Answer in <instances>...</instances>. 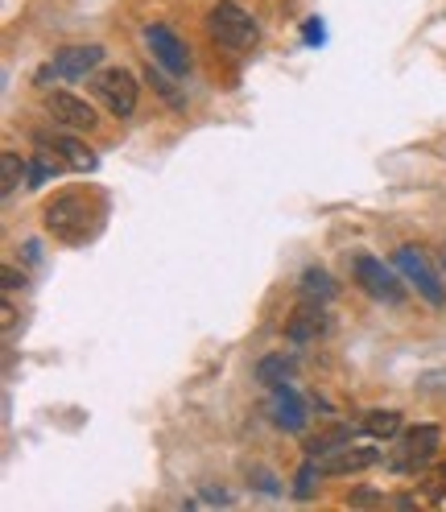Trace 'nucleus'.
I'll use <instances>...</instances> for the list:
<instances>
[{"label": "nucleus", "mask_w": 446, "mask_h": 512, "mask_svg": "<svg viewBox=\"0 0 446 512\" xmlns=\"http://www.w3.org/2000/svg\"><path fill=\"white\" fill-rule=\"evenodd\" d=\"M42 223L46 232L62 244H87L104 223V199L91 195V190H67V195H54L42 207Z\"/></svg>", "instance_id": "f257e3e1"}, {"label": "nucleus", "mask_w": 446, "mask_h": 512, "mask_svg": "<svg viewBox=\"0 0 446 512\" xmlns=\"http://www.w3.org/2000/svg\"><path fill=\"white\" fill-rule=\"evenodd\" d=\"M207 34L228 50H252L261 42V25L252 21V13L232 5V0H219V5L207 13Z\"/></svg>", "instance_id": "f03ea898"}, {"label": "nucleus", "mask_w": 446, "mask_h": 512, "mask_svg": "<svg viewBox=\"0 0 446 512\" xmlns=\"http://www.w3.org/2000/svg\"><path fill=\"white\" fill-rule=\"evenodd\" d=\"M393 269L418 290L434 310L438 306H446V285H442V277H438V269L430 265V256L422 252V248H413V244H405V248H397L393 252Z\"/></svg>", "instance_id": "7ed1b4c3"}, {"label": "nucleus", "mask_w": 446, "mask_h": 512, "mask_svg": "<svg viewBox=\"0 0 446 512\" xmlns=\"http://www.w3.org/2000/svg\"><path fill=\"white\" fill-rule=\"evenodd\" d=\"M352 277H356V285L368 294V298H376V302H401L405 298V285L397 281V273L380 261V256H368V252H360L356 261H352Z\"/></svg>", "instance_id": "20e7f679"}, {"label": "nucleus", "mask_w": 446, "mask_h": 512, "mask_svg": "<svg viewBox=\"0 0 446 512\" xmlns=\"http://www.w3.org/2000/svg\"><path fill=\"white\" fill-rule=\"evenodd\" d=\"M438 446H442V430L438 426H418L397 442V451L389 455V467L393 471H418L438 455Z\"/></svg>", "instance_id": "39448f33"}, {"label": "nucleus", "mask_w": 446, "mask_h": 512, "mask_svg": "<svg viewBox=\"0 0 446 512\" xmlns=\"http://www.w3.org/2000/svg\"><path fill=\"white\" fill-rule=\"evenodd\" d=\"M137 75L133 71H124V67H108L100 79H95V95L108 104L112 116H133L137 108Z\"/></svg>", "instance_id": "423d86ee"}, {"label": "nucleus", "mask_w": 446, "mask_h": 512, "mask_svg": "<svg viewBox=\"0 0 446 512\" xmlns=\"http://www.w3.org/2000/svg\"><path fill=\"white\" fill-rule=\"evenodd\" d=\"M145 46H149L153 62L162 71H170V75H186L190 71V50L182 46V38L174 34L170 25H149L145 29Z\"/></svg>", "instance_id": "0eeeda50"}, {"label": "nucleus", "mask_w": 446, "mask_h": 512, "mask_svg": "<svg viewBox=\"0 0 446 512\" xmlns=\"http://www.w3.org/2000/svg\"><path fill=\"white\" fill-rule=\"evenodd\" d=\"M104 62V46H95V42H87V46H62L54 58H50V67H46V75H58V79H87L95 67Z\"/></svg>", "instance_id": "6e6552de"}, {"label": "nucleus", "mask_w": 446, "mask_h": 512, "mask_svg": "<svg viewBox=\"0 0 446 512\" xmlns=\"http://www.w3.org/2000/svg\"><path fill=\"white\" fill-rule=\"evenodd\" d=\"M46 112L54 124L62 128H75V133H83V128H95L100 120H95V108L87 100H79V95H67V91H54L46 95Z\"/></svg>", "instance_id": "1a4fd4ad"}, {"label": "nucleus", "mask_w": 446, "mask_h": 512, "mask_svg": "<svg viewBox=\"0 0 446 512\" xmlns=\"http://www.w3.org/2000/svg\"><path fill=\"white\" fill-rule=\"evenodd\" d=\"M269 413H273V426H277V430H290V434H302V430H306V405H302V397L294 393L290 380L273 384Z\"/></svg>", "instance_id": "9d476101"}, {"label": "nucleus", "mask_w": 446, "mask_h": 512, "mask_svg": "<svg viewBox=\"0 0 446 512\" xmlns=\"http://www.w3.org/2000/svg\"><path fill=\"white\" fill-rule=\"evenodd\" d=\"M376 459L380 455L372 451V446H352L347 442V446H339V451L318 459V467H323V475H352V471H368Z\"/></svg>", "instance_id": "9b49d317"}, {"label": "nucleus", "mask_w": 446, "mask_h": 512, "mask_svg": "<svg viewBox=\"0 0 446 512\" xmlns=\"http://www.w3.org/2000/svg\"><path fill=\"white\" fill-rule=\"evenodd\" d=\"M327 331V314H323V302H314L306 298L294 314H290V323H285V335H290L294 343H310Z\"/></svg>", "instance_id": "f8f14e48"}, {"label": "nucleus", "mask_w": 446, "mask_h": 512, "mask_svg": "<svg viewBox=\"0 0 446 512\" xmlns=\"http://www.w3.org/2000/svg\"><path fill=\"white\" fill-rule=\"evenodd\" d=\"M38 145H46V149H54V153H62V162H67V170H79V174H91L95 166V153L83 145V141H75V137H38Z\"/></svg>", "instance_id": "ddd939ff"}, {"label": "nucleus", "mask_w": 446, "mask_h": 512, "mask_svg": "<svg viewBox=\"0 0 446 512\" xmlns=\"http://www.w3.org/2000/svg\"><path fill=\"white\" fill-rule=\"evenodd\" d=\"M360 426L372 438H397L401 434V413L397 409H368L364 418H360Z\"/></svg>", "instance_id": "4468645a"}, {"label": "nucleus", "mask_w": 446, "mask_h": 512, "mask_svg": "<svg viewBox=\"0 0 446 512\" xmlns=\"http://www.w3.org/2000/svg\"><path fill=\"white\" fill-rule=\"evenodd\" d=\"M347 442H352V430L335 426V430H327V434H318V438L306 442V459H323V455L339 451V446H347Z\"/></svg>", "instance_id": "2eb2a0df"}, {"label": "nucleus", "mask_w": 446, "mask_h": 512, "mask_svg": "<svg viewBox=\"0 0 446 512\" xmlns=\"http://www.w3.org/2000/svg\"><path fill=\"white\" fill-rule=\"evenodd\" d=\"M21 182H29L25 162H21V153L5 149V153H0V190H5V195H13V190H17Z\"/></svg>", "instance_id": "dca6fc26"}, {"label": "nucleus", "mask_w": 446, "mask_h": 512, "mask_svg": "<svg viewBox=\"0 0 446 512\" xmlns=\"http://www.w3.org/2000/svg\"><path fill=\"white\" fill-rule=\"evenodd\" d=\"M290 376H294V356H285V351H277V356L257 364V380L261 384H285Z\"/></svg>", "instance_id": "f3484780"}, {"label": "nucleus", "mask_w": 446, "mask_h": 512, "mask_svg": "<svg viewBox=\"0 0 446 512\" xmlns=\"http://www.w3.org/2000/svg\"><path fill=\"white\" fill-rule=\"evenodd\" d=\"M302 294L314 298V302H331L335 298V281L327 269H306L302 273Z\"/></svg>", "instance_id": "a211bd4d"}, {"label": "nucleus", "mask_w": 446, "mask_h": 512, "mask_svg": "<svg viewBox=\"0 0 446 512\" xmlns=\"http://www.w3.org/2000/svg\"><path fill=\"white\" fill-rule=\"evenodd\" d=\"M318 475H323L318 459H306V467H302V471H298V479H294V496H298V500H310V496H314Z\"/></svg>", "instance_id": "6ab92c4d"}, {"label": "nucleus", "mask_w": 446, "mask_h": 512, "mask_svg": "<svg viewBox=\"0 0 446 512\" xmlns=\"http://www.w3.org/2000/svg\"><path fill=\"white\" fill-rule=\"evenodd\" d=\"M145 79L153 83V91H157V95H162V100H166V104H174V108H186V100H182V95L174 91V83H170V79H162V75H157V71H153V62H149V71H145Z\"/></svg>", "instance_id": "aec40b11"}, {"label": "nucleus", "mask_w": 446, "mask_h": 512, "mask_svg": "<svg viewBox=\"0 0 446 512\" xmlns=\"http://www.w3.org/2000/svg\"><path fill=\"white\" fill-rule=\"evenodd\" d=\"M302 38H306L310 46H323V42H327V29H323V21H318V17H310V21L302 25Z\"/></svg>", "instance_id": "412c9836"}, {"label": "nucleus", "mask_w": 446, "mask_h": 512, "mask_svg": "<svg viewBox=\"0 0 446 512\" xmlns=\"http://www.w3.org/2000/svg\"><path fill=\"white\" fill-rule=\"evenodd\" d=\"M430 492H434V496H438V500H442V496H446V463H442V467H438V471H434V475H430Z\"/></svg>", "instance_id": "4be33fe9"}, {"label": "nucleus", "mask_w": 446, "mask_h": 512, "mask_svg": "<svg viewBox=\"0 0 446 512\" xmlns=\"http://www.w3.org/2000/svg\"><path fill=\"white\" fill-rule=\"evenodd\" d=\"M418 384H422V389H446V372H426Z\"/></svg>", "instance_id": "5701e85b"}, {"label": "nucleus", "mask_w": 446, "mask_h": 512, "mask_svg": "<svg viewBox=\"0 0 446 512\" xmlns=\"http://www.w3.org/2000/svg\"><path fill=\"white\" fill-rule=\"evenodd\" d=\"M17 285H25V277H17V269H5V290H17Z\"/></svg>", "instance_id": "b1692460"}, {"label": "nucleus", "mask_w": 446, "mask_h": 512, "mask_svg": "<svg viewBox=\"0 0 446 512\" xmlns=\"http://www.w3.org/2000/svg\"><path fill=\"white\" fill-rule=\"evenodd\" d=\"M376 500H380L376 492H356V496H352V504H376Z\"/></svg>", "instance_id": "393cba45"}]
</instances>
